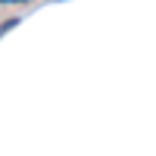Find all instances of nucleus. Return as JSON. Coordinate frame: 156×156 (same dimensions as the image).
Returning a JSON list of instances; mask_svg holds the SVG:
<instances>
[{"label":"nucleus","mask_w":156,"mask_h":156,"mask_svg":"<svg viewBox=\"0 0 156 156\" xmlns=\"http://www.w3.org/2000/svg\"><path fill=\"white\" fill-rule=\"evenodd\" d=\"M0 3H19V0H0Z\"/></svg>","instance_id":"1"}]
</instances>
